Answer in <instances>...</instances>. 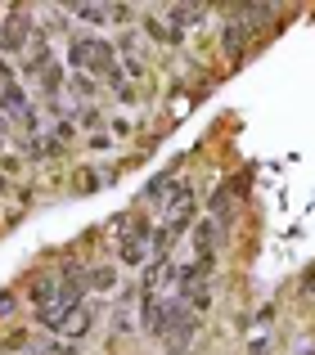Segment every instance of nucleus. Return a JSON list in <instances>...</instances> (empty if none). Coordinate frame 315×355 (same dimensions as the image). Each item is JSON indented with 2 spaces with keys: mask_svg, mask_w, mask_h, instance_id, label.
<instances>
[{
  "mask_svg": "<svg viewBox=\"0 0 315 355\" xmlns=\"http://www.w3.org/2000/svg\"><path fill=\"white\" fill-rule=\"evenodd\" d=\"M68 63L77 72H86V77H113V72H122V63H117V45L104 41V36H72L68 45Z\"/></svg>",
  "mask_w": 315,
  "mask_h": 355,
  "instance_id": "f257e3e1",
  "label": "nucleus"
},
{
  "mask_svg": "<svg viewBox=\"0 0 315 355\" xmlns=\"http://www.w3.org/2000/svg\"><path fill=\"white\" fill-rule=\"evenodd\" d=\"M36 320H41L50 333H63V338H81V333L95 324V311H90L86 302H72V306H50V311H36Z\"/></svg>",
  "mask_w": 315,
  "mask_h": 355,
  "instance_id": "f03ea898",
  "label": "nucleus"
},
{
  "mask_svg": "<svg viewBox=\"0 0 315 355\" xmlns=\"http://www.w3.org/2000/svg\"><path fill=\"white\" fill-rule=\"evenodd\" d=\"M176 284H180V302L189 306L194 315H203L212 306V288H207V270H198L194 261L176 266Z\"/></svg>",
  "mask_w": 315,
  "mask_h": 355,
  "instance_id": "7ed1b4c3",
  "label": "nucleus"
},
{
  "mask_svg": "<svg viewBox=\"0 0 315 355\" xmlns=\"http://www.w3.org/2000/svg\"><path fill=\"white\" fill-rule=\"evenodd\" d=\"M23 72H27V77H32V81H36V86H41V90H45V95H50V99L59 95L63 86H68V81H63V68H59V63H54V54L45 50V45H41V50L32 54V63H27Z\"/></svg>",
  "mask_w": 315,
  "mask_h": 355,
  "instance_id": "20e7f679",
  "label": "nucleus"
},
{
  "mask_svg": "<svg viewBox=\"0 0 315 355\" xmlns=\"http://www.w3.org/2000/svg\"><path fill=\"white\" fill-rule=\"evenodd\" d=\"M216 248H221V220H203L194 230V266L198 270H216Z\"/></svg>",
  "mask_w": 315,
  "mask_h": 355,
  "instance_id": "39448f33",
  "label": "nucleus"
},
{
  "mask_svg": "<svg viewBox=\"0 0 315 355\" xmlns=\"http://www.w3.org/2000/svg\"><path fill=\"white\" fill-rule=\"evenodd\" d=\"M27 36H32V9H9L5 27H0V50H5V54L23 50Z\"/></svg>",
  "mask_w": 315,
  "mask_h": 355,
  "instance_id": "423d86ee",
  "label": "nucleus"
},
{
  "mask_svg": "<svg viewBox=\"0 0 315 355\" xmlns=\"http://www.w3.org/2000/svg\"><path fill=\"white\" fill-rule=\"evenodd\" d=\"M86 288H90V275L86 270H63V279H59V306H72V302H81L86 297Z\"/></svg>",
  "mask_w": 315,
  "mask_h": 355,
  "instance_id": "0eeeda50",
  "label": "nucleus"
},
{
  "mask_svg": "<svg viewBox=\"0 0 315 355\" xmlns=\"http://www.w3.org/2000/svg\"><path fill=\"white\" fill-rule=\"evenodd\" d=\"M207 14V5H167V27H171V32H189L194 23H198V18Z\"/></svg>",
  "mask_w": 315,
  "mask_h": 355,
  "instance_id": "6e6552de",
  "label": "nucleus"
},
{
  "mask_svg": "<svg viewBox=\"0 0 315 355\" xmlns=\"http://www.w3.org/2000/svg\"><path fill=\"white\" fill-rule=\"evenodd\" d=\"M244 189V180H230L225 189H216L212 193V220H225L230 211H235V193Z\"/></svg>",
  "mask_w": 315,
  "mask_h": 355,
  "instance_id": "1a4fd4ad",
  "label": "nucleus"
},
{
  "mask_svg": "<svg viewBox=\"0 0 315 355\" xmlns=\"http://www.w3.org/2000/svg\"><path fill=\"white\" fill-rule=\"evenodd\" d=\"M122 248H117V257H122V266H144L149 261V239H117Z\"/></svg>",
  "mask_w": 315,
  "mask_h": 355,
  "instance_id": "9d476101",
  "label": "nucleus"
},
{
  "mask_svg": "<svg viewBox=\"0 0 315 355\" xmlns=\"http://www.w3.org/2000/svg\"><path fill=\"white\" fill-rule=\"evenodd\" d=\"M113 234L117 239H149V216H117Z\"/></svg>",
  "mask_w": 315,
  "mask_h": 355,
  "instance_id": "9b49d317",
  "label": "nucleus"
},
{
  "mask_svg": "<svg viewBox=\"0 0 315 355\" xmlns=\"http://www.w3.org/2000/svg\"><path fill=\"white\" fill-rule=\"evenodd\" d=\"M140 27L153 36V41H162V45H180V32H171V27H167L158 14H144V23H140Z\"/></svg>",
  "mask_w": 315,
  "mask_h": 355,
  "instance_id": "f8f14e48",
  "label": "nucleus"
},
{
  "mask_svg": "<svg viewBox=\"0 0 315 355\" xmlns=\"http://www.w3.org/2000/svg\"><path fill=\"white\" fill-rule=\"evenodd\" d=\"M68 95L72 99H95V81H90L86 72H72L68 77Z\"/></svg>",
  "mask_w": 315,
  "mask_h": 355,
  "instance_id": "ddd939ff",
  "label": "nucleus"
},
{
  "mask_svg": "<svg viewBox=\"0 0 315 355\" xmlns=\"http://www.w3.org/2000/svg\"><path fill=\"white\" fill-rule=\"evenodd\" d=\"M99 184H104V175H99L95 166H81V175L72 180V189H77V193H95Z\"/></svg>",
  "mask_w": 315,
  "mask_h": 355,
  "instance_id": "4468645a",
  "label": "nucleus"
},
{
  "mask_svg": "<svg viewBox=\"0 0 315 355\" xmlns=\"http://www.w3.org/2000/svg\"><path fill=\"white\" fill-rule=\"evenodd\" d=\"M113 284H117V270H113V266H99V270H90V288H95V293H108Z\"/></svg>",
  "mask_w": 315,
  "mask_h": 355,
  "instance_id": "2eb2a0df",
  "label": "nucleus"
},
{
  "mask_svg": "<svg viewBox=\"0 0 315 355\" xmlns=\"http://www.w3.org/2000/svg\"><path fill=\"white\" fill-rule=\"evenodd\" d=\"M72 14H77L81 23H108V18H113V9H99V5H77Z\"/></svg>",
  "mask_w": 315,
  "mask_h": 355,
  "instance_id": "dca6fc26",
  "label": "nucleus"
},
{
  "mask_svg": "<svg viewBox=\"0 0 315 355\" xmlns=\"http://www.w3.org/2000/svg\"><path fill=\"white\" fill-rule=\"evenodd\" d=\"M0 86H18L14 81V63H5V54H0Z\"/></svg>",
  "mask_w": 315,
  "mask_h": 355,
  "instance_id": "f3484780",
  "label": "nucleus"
},
{
  "mask_svg": "<svg viewBox=\"0 0 315 355\" xmlns=\"http://www.w3.org/2000/svg\"><path fill=\"white\" fill-rule=\"evenodd\" d=\"M23 342H27V333H23V329H14V333H9V338H5V347H9V351H18V347H23Z\"/></svg>",
  "mask_w": 315,
  "mask_h": 355,
  "instance_id": "a211bd4d",
  "label": "nucleus"
},
{
  "mask_svg": "<svg viewBox=\"0 0 315 355\" xmlns=\"http://www.w3.org/2000/svg\"><path fill=\"white\" fill-rule=\"evenodd\" d=\"M77 121H81V126H95L99 113H95V108H77Z\"/></svg>",
  "mask_w": 315,
  "mask_h": 355,
  "instance_id": "6ab92c4d",
  "label": "nucleus"
},
{
  "mask_svg": "<svg viewBox=\"0 0 315 355\" xmlns=\"http://www.w3.org/2000/svg\"><path fill=\"white\" fill-rule=\"evenodd\" d=\"M9 311H14V297L5 293V297H0V315H9Z\"/></svg>",
  "mask_w": 315,
  "mask_h": 355,
  "instance_id": "aec40b11",
  "label": "nucleus"
},
{
  "mask_svg": "<svg viewBox=\"0 0 315 355\" xmlns=\"http://www.w3.org/2000/svg\"><path fill=\"white\" fill-rule=\"evenodd\" d=\"M45 355H72L68 347H59V342H54V347H45Z\"/></svg>",
  "mask_w": 315,
  "mask_h": 355,
  "instance_id": "412c9836",
  "label": "nucleus"
},
{
  "mask_svg": "<svg viewBox=\"0 0 315 355\" xmlns=\"http://www.w3.org/2000/svg\"><path fill=\"white\" fill-rule=\"evenodd\" d=\"M0 193H9V175L5 171H0Z\"/></svg>",
  "mask_w": 315,
  "mask_h": 355,
  "instance_id": "4be33fe9",
  "label": "nucleus"
},
{
  "mask_svg": "<svg viewBox=\"0 0 315 355\" xmlns=\"http://www.w3.org/2000/svg\"><path fill=\"white\" fill-rule=\"evenodd\" d=\"M5 126H9V121H5V117H0V135H5Z\"/></svg>",
  "mask_w": 315,
  "mask_h": 355,
  "instance_id": "5701e85b",
  "label": "nucleus"
},
{
  "mask_svg": "<svg viewBox=\"0 0 315 355\" xmlns=\"http://www.w3.org/2000/svg\"><path fill=\"white\" fill-rule=\"evenodd\" d=\"M171 355H194V351H171Z\"/></svg>",
  "mask_w": 315,
  "mask_h": 355,
  "instance_id": "b1692460",
  "label": "nucleus"
},
{
  "mask_svg": "<svg viewBox=\"0 0 315 355\" xmlns=\"http://www.w3.org/2000/svg\"><path fill=\"white\" fill-rule=\"evenodd\" d=\"M302 355H315V351H302Z\"/></svg>",
  "mask_w": 315,
  "mask_h": 355,
  "instance_id": "393cba45",
  "label": "nucleus"
}]
</instances>
